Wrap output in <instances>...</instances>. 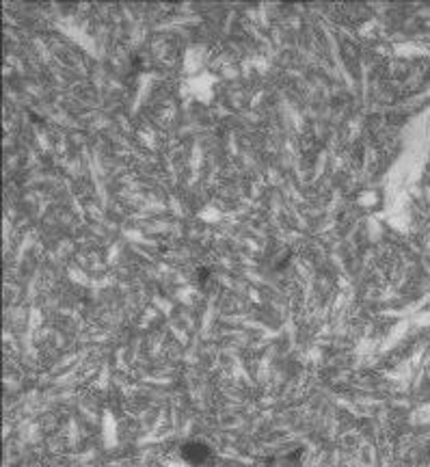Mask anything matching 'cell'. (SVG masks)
I'll list each match as a JSON object with an SVG mask.
<instances>
[{
  "label": "cell",
  "instance_id": "6da1fadb",
  "mask_svg": "<svg viewBox=\"0 0 430 467\" xmlns=\"http://www.w3.org/2000/svg\"><path fill=\"white\" fill-rule=\"evenodd\" d=\"M184 454L191 458V463H201L205 456H208V450H205L203 446H197V444H191V446H186L184 448Z\"/></svg>",
  "mask_w": 430,
  "mask_h": 467
}]
</instances>
